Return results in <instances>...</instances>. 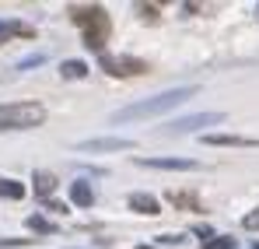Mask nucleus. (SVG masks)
Here are the masks:
<instances>
[{
	"label": "nucleus",
	"mask_w": 259,
	"mask_h": 249,
	"mask_svg": "<svg viewBox=\"0 0 259 249\" xmlns=\"http://www.w3.org/2000/svg\"><path fill=\"white\" fill-rule=\"evenodd\" d=\"M193 95H196V88H175V91H161V95H154V98H147V102H137V105L119 109L112 120H116V123H130V120L161 116V113H168V109H175V105H182L186 98H193Z\"/></svg>",
	"instance_id": "1"
},
{
	"label": "nucleus",
	"mask_w": 259,
	"mask_h": 249,
	"mask_svg": "<svg viewBox=\"0 0 259 249\" xmlns=\"http://www.w3.org/2000/svg\"><path fill=\"white\" fill-rule=\"evenodd\" d=\"M70 18H74V25H81L84 28V46L88 49H95V53H102L105 49V39H109V14H105V7H98V4H88V7H70Z\"/></svg>",
	"instance_id": "2"
},
{
	"label": "nucleus",
	"mask_w": 259,
	"mask_h": 249,
	"mask_svg": "<svg viewBox=\"0 0 259 249\" xmlns=\"http://www.w3.org/2000/svg\"><path fill=\"white\" fill-rule=\"evenodd\" d=\"M46 120L39 102H4L0 105V130H32Z\"/></svg>",
	"instance_id": "3"
},
{
	"label": "nucleus",
	"mask_w": 259,
	"mask_h": 249,
	"mask_svg": "<svg viewBox=\"0 0 259 249\" xmlns=\"http://www.w3.org/2000/svg\"><path fill=\"white\" fill-rule=\"evenodd\" d=\"M102 70L105 74H112V78H130V74H147V63L144 60H137V56H109V53H102Z\"/></svg>",
	"instance_id": "4"
},
{
	"label": "nucleus",
	"mask_w": 259,
	"mask_h": 249,
	"mask_svg": "<svg viewBox=\"0 0 259 249\" xmlns=\"http://www.w3.org/2000/svg\"><path fill=\"white\" fill-rule=\"evenodd\" d=\"M203 144L210 148H256V137H242V133H203Z\"/></svg>",
	"instance_id": "5"
},
{
	"label": "nucleus",
	"mask_w": 259,
	"mask_h": 249,
	"mask_svg": "<svg viewBox=\"0 0 259 249\" xmlns=\"http://www.w3.org/2000/svg\"><path fill=\"white\" fill-rule=\"evenodd\" d=\"M224 120V113H203V116H186V120H175L168 130L172 133H189V130H196V126H214Z\"/></svg>",
	"instance_id": "6"
},
{
	"label": "nucleus",
	"mask_w": 259,
	"mask_h": 249,
	"mask_svg": "<svg viewBox=\"0 0 259 249\" xmlns=\"http://www.w3.org/2000/svg\"><path fill=\"white\" fill-rule=\"evenodd\" d=\"M133 148V140L126 137H98V140H81L77 151H126Z\"/></svg>",
	"instance_id": "7"
},
{
	"label": "nucleus",
	"mask_w": 259,
	"mask_h": 249,
	"mask_svg": "<svg viewBox=\"0 0 259 249\" xmlns=\"http://www.w3.org/2000/svg\"><path fill=\"white\" fill-rule=\"evenodd\" d=\"M137 165L144 168H196V162H189V158H137Z\"/></svg>",
	"instance_id": "8"
},
{
	"label": "nucleus",
	"mask_w": 259,
	"mask_h": 249,
	"mask_svg": "<svg viewBox=\"0 0 259 249\" xmlns=\"http://www.w3.org/2000/svg\"><path fill=\"white\" fill-rule=\"evenodd\" d=\"M130 207L137 210V214H147V218L161 214V204H158L151 193H133V197H130Z\"/></svg>",
	"instance_id": "9"
},
{
	"label": "nucleus",
	"mask_w": 259,
	"mask_h": 249,
	"mask_svg": "<svg viewBox=\"0 0 259 249\" xmlns=\"http://www.w3.org/2000/svg\"><path fill=\"white\" fill-rule=\"evenodd\" d=\"M32 183H35L39 200H49V197H53V190H56V175H53V172H46V168H39V172L32 175Z\"/></svg>",
	"instance_id": "10"
},
{
	"label": "nucleus",
	"mask_w": 259,
	"mask_h": 249,
	"mask_svg": "<svg viewBox=\"0 0 259 249\" xmlns=\"http://www.w3.org/2000/svg\"><path fill=\"white\" fill-rule=\"evenodd\" d=\"M11 35H21V39H32L35 35V28H28V25H21V21H0V46L11 39Z\"/></svg>",
	"instance_id": "11"
},
{
	"label": "nucleus",
	"mask_w": 259,
	"mask_h": 249,
	"mask_svg": "<svg viewBox=\"0 0 259 249\" xmlns=\"http://www.w3.org/2000/svg\"><path fill=\"white\" fill-rule=\"evenodd\" d=\"M70 200H74L77 207H91V204H95V190L77 179V183H70Z\"/></svg>",
	"instance_id": "12"
},
{
	"label": "nucleus",
	"mask_w": 259,
	"mask_h": 249,
	"mask_svg": "<svg viewBox=\"0 0 259 249\" xmlns=\"http://www.w3.org/2000/svg\"><path fill=\"white\" fill-rule=\"evenodd\" d=\"M60 74H63V78H70V81H74V78H84V74H88V63H84V60H63V63H60Z\"/></svg>",
	"instance_id": "13"
},
{
	"label": "nucleus",
	"mask_w": 259,
	"mask_h": 249,
	"mask_svg": "<svg viewBox=\"0 0 259 249\" xmlns=\"http://www.w3.org/2000/svg\"><path fill=\"white\" fill-rule=\"evenodd\" d=\"M168 200H172L175 207H186V210H200V200H196V193H179V190H172V193H168Z\"/></svg>",
	"instance_id": "14"
},
{
	"label": "nucleus",
	"mask_w": 259,
	"mask_h": 249,
	"mask_svg": "<svg viewBox=\"0 0 259 249\" xmlns=\"http://www.w3.org/2000/svg\"><path fill=\"white\" fill-rule=\"evenodd\" d=\"M0 197H7V200H21V197H25V186L14 183V179H0Z\"/></svg>",
	"instance_id": "15"
},
{
	"label": "nucleus",
	"mask_w": 259,
	"mask_h": 249,
	"mask_svg": "<svg viewBox=\"0 0 259 249\" xmlns=\"http://www.w3.org/2000/svg\"><path fill=\"white\" fill-rule=\"evenodd\" d=\"M28 228H32V232H39V235H53V232H56V225H53V221H46L42 214H32V218H28Z\"/></svg>",
	"instance_id": "16"
},
{
	"label": "nucleus",
	"mask_w": 259,
	"mask_h": 249,
	"mask_svg": "<svg viewBox=\"0 0 259 249\" xmlns=\"http://www.w3.org/2000/svg\"><path fill=\"white\" fill-rule=\"evenodd\" d=\"M203 249H235V239H228V235H214V239H207Z\"/></svg>",
	"instance_id": "17"
},
{
	"label": "nucleus",
	"mask_w": 259,
	"mask_h": 249,
	"mask_svg": "<svg viewBox=\"0 0 259 249\" xmlns=\"http://www.w3.org/2000/svg\"><path fill=\"white\" fill-rule=\"evenodd\" d=\"M158 242H165V246H179V242H186V239H182V235H161Z\"/></svg>",
	"instance_id": "18"
},
{
	"label": "nucleus",
	"mask_w": 259,
	"mask_h": 249,
	"mask_svg": "<svg viewBox=\"0 0 259 249\" xmlns=\"http://www.w3.org/2000/svg\"><path fill=\"white\" fill-rule=\"evenodd\" d=\"M245 228H259V210H252V214H245Z\"/></svg>",
	"instance_id": "19"
},
{
	"label": "nucleus",
	"mask_w": 259,
	"mask_h": 249,
	"mask_svg": "<svg viewBox=\"0 0 259 249\" xmlns=\"http://www.w3.org/2000/svg\"><path fill=\"white\" fill-rule=\"evenodd\" d=\"M196 235H200V242H207V239H214V232H210L207 225H200V228H196Z\"/></svg>",
	"instance_id": "20"
},
{
	"label": "nucleus",
	"mask_w": 259,
	"mask_h": 249,
	"mask_svg": "<svg viewBox=\"0 0 259 249\" xmlns=\"http://www.w3.org/2000/svg\"><path fill=\"white\" fill-rule=\"evenodd\" d=\"M32 239H0V246H28Z\"/></svg>",
	"instance_id": "21"
},
{
	"label": "nucleus",
	"mask_w": 259,
	"mask_h": 249,
	"mask_svg": "<svg viewBox=\"0 0 259 249\" xmlns=\"http://www.w3.org/2000/svg\"><path fill=\"white\" fill-rule=\"evenodd\" d=\"M140 14H144L147 21H154V18H158V11H154V7H140Z\"/></svg>",
	"instance_id": "22"
},
{
	"label": "nucleus",
	"mask_w": 259,
	"mask_h": 249,
	"mask_svg": "<svg viewBox=\"0 0 259 249\" xmlns=\"http://www.w3.org/2000/svg\"><path fill=\"white\" fill-rule=\"evenodd\" d=\"M256 14H259V4H256Z\"/></svg>",
	"instance_id": "23"
}]
</instances>
